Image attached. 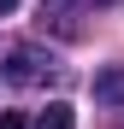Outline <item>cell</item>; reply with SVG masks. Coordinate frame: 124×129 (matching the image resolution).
<instances>
[{"mask_svg": "<svg viewBox=\"0 0 124 129\" xmlns=\"http://www.w3.org/2000/svg\"><path fill=\"white\" fill-rule=\"evenodd\" d=\"M0 76L18 82V88H41V82L59 76V64L47 47H36V41H0Z\"/></svg>", "mask_w": 124, "mask_h": 129, "instance_id": "cell-1", "label": "cell"}, {"mask_svg": "<svg viewBox=\"0 0 124 129\" xmlns=\"http://www.w3.org/2000/svg\"><path fill=\"white\" fill-rule=\"evenodd\" d=\"M95 100L100 106H124V64H107L95 76Z\"/></svg>", "mask_w": 124, "mask_h": 129, "instance_id": "cell-2", "label": "cell"}, {"mask_svg": "<svg viewBox=\"0 0 124 129\" xmlns=\"http://www.w3.org/2000/svg\"><path fill=\"white\" fill-rule=\"evenodd\" d=\"M36 129H77V112H71L65 100H53L47 112H36Z\"/></svg>", "mask_w": 124, "mask_h": 129, "instance_id": "cell-3", "label": "cell"}, {"mask_svg": "<svg viewBox=\"0 0 124 129\" xmlns=\"http://www.w3.org/2000/svg\"><path fill=\"white\" fill-rule=\"evenodd\" d=\"M41 24H53V29H59V35H71V41H77V35H83V24H77V18H71V12H65V6H41Z\"/></svg>", "mask_w": 124, "mask_h": 129, "instance_id": "cell-4", "label": "cell"}, {"mask_svg": "<svg viewBox=\"0 0 124 129\" xmlns=\"http://www.w3.org/2000/svg\"><path fill=\"white\" fill-rule=\"evenodd\" d=\"M0 129H24V117L18 112H0Z\"/></svg>", "mask_w": 124, "mask_h": 129, "instance_id": "cell-5", "label": "cell"}, {"mask_svg": "<svg viewBox=\"0 0 124 129\" xmlns=\"http://www.w3.org/2000/svg\"><path fill=\"white\" fill-rule=\"evenodd\" d=\"M12 6H18V0H0V18H6V12H12Z\"/></svg>", "mask_w": 124, "mask_h": 129, "instance_id": "cell-6", "label": "cell"}, {"mask_svg": "<svg viewBox=\"0 0 124 129\" xmlns=\"http://www.w3.org/2000/svg\"><path fill=\"white\" fill-rule=\"evenodd\" d=\"M83 6H107V0H83Z\"/></svg>", "mask_w": 124, "mask_h": 129, "instance_id": "cell-7", "label": "cell"}]
</instances>
